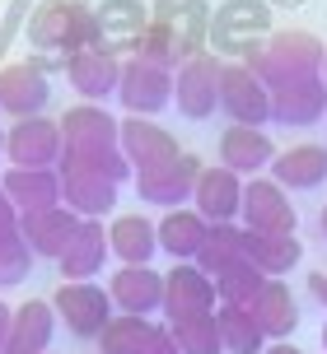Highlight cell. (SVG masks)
Segmentation results:
<instances>
[{
  "label": "cell",
  "mask_w": 327,
  "mask_h": 354,
  "mask_svg": "<svg viewBox=\"0 0 327 354\" xmlns=\"http://www.w3.org/2000/svg\"><path fill=\"white\" fill-rule=\"evenodd\" d=\"M238 61H243V66H248L267 88H276V84H285V80L323 75L327 47H323V37L309 33V28H272L267 42L248 47Z\"/></svg>",
  "instance_id": "1"
},
{
  "label": "cell",
  "mask_w": 327,
  "mask_h": 354,
  "mask_svg": "<svg viewBox=\"0 0 327 354\" xmlns=\"http://www.w3.org/2000/svg\"><path fill=\"white\" fill-rule=\"evenodd\" d=\"M98 42V19L94 5L85 0H42L28 15V47L33 56H56L71 61L75 52H85Z\"/></svg>",
  "instance_id": "2"
},
{
  "label": "cell",
  "mask_w": 327,
  "mask_h": 354,
  "mask_svg": "<svg viewBox=\"0 0 327 354\" xmlns=\"http://www.w3.org/2000/svg\"><path fill=\"white\" fill-rule=\"evenodd\" d=\"M272 37V5L267 0H224L211 15V47L215 56H243L248 47Z\"/></svg>",
  "instance_id": "3"
},
{
  "label": "cell",
  "mask_w": 327,
  "mask_h": 354,
  "mask_svg": "<svg viewBox=\"0 0 327 354\" xmlns=\"http://www.w3.org/2000/svg\"><path fill=\"white\" fill-rule=\"evenodd\" d=\"M52 308H56V317L66 322V331L80 340H98L103 326L112 322V313H117L108 289L98 280H61V289L52 294Z\"/></svg>",
  "instance_id": "4"
},
{
  "label": "cell",
  "mask_w": 327,
  "mask_h": 354,
  "mask_svg": "<svg viewBox=\"0 0 327 354\" xmlns=\"http://www.w3.org/2000/svg\"><path fill=\"white\" fill-rule=\"evenodd\" d=\"M220 71H224V61L215 52H201L192 61H182L178 71H173V103L187 122H206V117H215L220 107Z\"/></svg>",
  "instance_id": "5"
},
{
  "label": "cell",
  "mask_w": 327,
  "mask_h": 354,
  "mask_svg": "<svg viewBox=\"0 0 327 354\" xmlns=\"http://www.w3.org/2000/svg\"><path fill=\"white\" fill-rule=\"evenodd\" d=\"M61 122L56 117H24V122H10L5 131V159L10 168H56L61 163Z\"/></svg>",
  "instance_id": "6"
},
{
  "label": "cell",
  "mask_w": 327,
  "mask_h": 354,
  "mask_svg": "<svg viewBox=\"0 0 327 354\" xmlns=\"http://www.w3.org/2000/svg\"><path fill=\"white\" fill-rule=\"evenodd\" d=\"M220 112L234 126H267L272 122V88L243 61H224V71H220Z\"/></svg>",
  "instance_id": "7"
},
{
  "label": "cell",
  "mask_w": 327,
  "mask_h": 354,
  "mask_svg": "<svg viewBox=\"0 0 327 354\" xmlns=\"http://www.w3.org/2000/svg\"><path fill=\"white\" fill-rule=\"evenodd\" d=\"M117 103L127 117H159L173 103V71L150 66L141 56L122 61V84H117Z\"/></svg>",
  "instance_id": "8"
},
{
  "label": "cell",
  "mask_w": 327,
  "mask_h": 354,
  "mask_svg": "<svg viewBox=\"0 0 327 354\" xmlns=\"http://www.w3.org/2000/svg\"><path fill=\"white\" fill-rule=\"evenodd\" d=\"M238 224L248 233H294L299 229V214L290 205V192L272 182V177H248L243 182V210Z\"/></svg>",
  "instance_id": "9"
},
{
  "label": "cell",
  "mask_w": 327,
  "mask_h": 354,
  "mask_svg": "<svg viewBox=\"0 0 327 354\" xmlns=\"http://www.w3.org/2000/svg\"><path fill=\"white\" fill-rule=\"evenodd\" d=\"M52 103V75L37 71L33 61H5L0 66V112L5 117H42Z\"/></svg>",
  "instance_id": "10"
},
{
  "label": "cell",
  "mask_w": 327,
  "mask_h": 354,
  "mask_svg": "<svg viewBox=\"0 0 327 354\" xmlns=\"http://www.w3.org/2000/svg\"><path fill=\"white\" fill-rule=\"evenodd\" d=\"M215 280L201 270L197 261H173V270H164V317H201V313H215Z\"/></svg>",
  "instance_id": "11"
},
{
  "label": "cell",
  "mask_w": 327,
  "mask_h": 354,
  "mask_svg": "<svg viewBox=\"0 0 327 354\" xmlns=\"http://www.w3.org/2000/svg\"><path fill=\"white\" fill-rule=\"evenodd\" d=\"M94 19H98V42L94 47L122 56V61L136 56L141 37L150 28V10L141 0H103V5H94Z\"/></svg>",
  "instance_id": "12"
},
{
  "label": "cell",
  "mask_w": 327,
  "mask_h": 354,
  "mask_svg": "<svg viewBox=\"0 0 327 354\" xmlns=\"http://www.w3.org/2000/svg\"><path fill=\"white\" fill-rule=\"evenodd\" d=\"M201 168H206V163H201L197 154H187V149H182L173 163L150 168V173H136V196L150 201V205H164V210H178L182 201H192Z\"/></svg>",
  "instance_id": "13"
},
{
  "label": "cell",
  "mask_w": 327,
  "mask_h": 354,
  "mask_svg": "<svg viewBox=\"0 0 327 354\" xmlns=\"http://www.w3.org/2000/svg\"><path fill=\"white\" fill-rule=\"evenodd\" d=\"M243 182L248 177L229 173L224 163H206L197 177V192H192V210L206 224H234L238 210H243Z\"/></svg>",
  "instance_id": "14"
},
{
  "label": "cell",
  "mask_w": 327,
  "mask_h": 354,
  "mask_svg": "<svg viewBox=\"0 0 327 354\" xmlns=\"http://www.w3.org/2000/svg\"><path fill=\"white\" fill-rule=\"evenodd\" d=\"M117 145H122V154L131 159V168H136V173L164 168V163H173L182 154V149H178V136H173L168 126L150 122V117H122V136H117Z\"/></svg>",
  "instance_id": "15"
},
{
  "label": "cell",
  "mask_w": 327,
  "mask_h": 354,
  "mask_svg": "<svg viewBox=\"0 0 327 354\" xmlns=\"http://www.w3.org/2000/svg\"><path fill=\"white\" fill-rule=\"evenodd\" d=\"M108 299L117 313L154 317V313H164V270H154V266H117L108 280Z\"/></svg>",
  "instance_id": "16"
},
{
  "label": "cell",
  "mask_w": 327,
  "mask_h": 354,
  "mask_svg": "<svg viewBox=\"0 0 327 354\" xmlns=\"http://www.w3.org/2000/svg\"><path fill=\"white\" fill-rule=\"evenodd\" d=\"M66 80L80 93V103H108L117 98V84H122V56L103 52V47H85L66 61Z\"/></svg>",
  "instance_id": "17"
},
{
  "label": "cell",
  "mask_w": 327,
  "mask_h": 354,
  "mask_svg": "<svg viewBox=\"0 0 327 354\" xmlns=\"http://www.w3.org/2000/svg\"><path fill=\"white\" fill-rule=\"evenodd\" d=\"M150 15L173 33L182 61L211 52V5L206 0H159V5H150Z\"/></svg>",
  "instance_id": "18"
},
{
  "label": "cell",
  "mask_w": 327,
  "mask_h": 354,
  "mask_svg": "<svg viewBox=\"0 0 327 354\" xmlns=\"http://www.w3.org/2000/svg\"><path fill=\"white\" fill-rule=\"evenodd\" d=\"M281 154L276 140L267 136V126H224L220 131V163L238 177H262L272 168V159Z\"/></svg>",
  "instance_id": "19"
},
{
  "label": "cell",
  "mask_w": 327,
  "mask_h": 354,
  "mask_svg": "<svg viewBox=\"0 0 327 354\" xmlns=\"http://www.w3.org/2000/svg\"><path fill=\"white\" fill-rule=\"evenodd\" d=\"M327 117V84L323 75L285 80L272 88V122L276 126H318Z\"/></svg>",
  "instance_id": "20"
},
{
  "label": "cell",
  "mask_w": 327,
  "mask_h": 354,
  "mask_svg": "<svg viewBox=\"0 0 327 354\" xmlns=\"http://www.w3.org/2000/svg\"><path fill=\"white\" fill-rule=\"evenodd\" d=\"M56 122H61L66 149H98V145H117L122 136V117H112L103 103H75Z\"/></svg>",
  "instance_id": "21"
},
{
  "label": "cell",
  "mask_w": 327,
  "mask_h": 354,
  "mask_svg": "<svg viewBox=\"0 0 327 354\" xmlns=\"http://www.w3.org/2000/svg\"><path fill=\"white\" fill-rule=\"evenodd\" d=\"M61 173V205L66 210H75L80 219H103V214L117 205V182H108V177L98 173H85V168H56Z\"/></svg>",
  "instance_id": "22"
},
{
  "label": "cell",
  "mask_w": 327,
  "mask_h": 354,
  "mask_svg": "<svg viewBox=\"0 0 327 354\" xmlns=\"http://www.w3.org/2000/svg\"><path fill=\"white\" fill-rule=\"evenodd\" d=\"M80 229V214L66 210V205H52V210H33V214H19V233L24 243L33 248V257H47V261H61L66 243Z\"/></svg>",
  "instance_id": "23"
},
{
  "label": "cell",
  "mask_w": 327,
  "mask_h": 354,
  "mask_svg": "<svg viewBox=\"0 0 327 354\" xmlns=\"http://www.w3.org/2000/svg\"><path fill=\"white\" fill-rule=\"evenodd\" d=\"M108 229H103V219H80V229H75V238L66 243V252H61V261H56V270H61V280H94L103 266H108Z\"/></svg>",
  "instance_id": "24"
},
{
  "label": "cell",
  "mask_w": 327,
  "mask_h": 354,
  "mask_svg": "<svg viewBox=\"0 0 327 354\" xmlns=\"http://www.w3.org/2000/svg\"><path fill=\"white\" fill-rule=\"evenodd\" d=\"M0 192L15 201L19 214L52 210V205H61V173L56 168H5Z\"/></svg>",
  "instance_id": "25"
},
{
  "label": "cell",
  "mask_w": 327,
  "mask_h": 354,
  "mask_svg": "<svg viewBox=\"0 0 327 354\" xmlns=\"http://www.w3.org/2000/svg\"><path fill=\"white\" fill-rule=\"evenodd\" d=\"M272 182H281L285 192H318L327 182V145H290L272 159Z\"/></svg>",
  "instance_id": "26"
},
{
  "label": "cell",
  "mask_w": 327,
  "mask_h": 354,
  "mask_svg": "<svg viewBox=\"0 0 327 354\" xmlns=\"http://www.w3.org/2000/svg\"><path fill=\"white\" fill-rule=\"evenodd\" d=\"M56 308L47 299H28L15 303V322H10V345L5 354H47L56 336Z\"/></svg>",
  "instance_id": "27"
},
{
  "label": "cell",
  "mask_w": 327,
  "mask_h": 354,
  "mask_svg": "<svg viewBox=\"0 0 327 354\" xmlns=\"http://www.w3.org/2000/svg\"><path fill=\"white\" fill-rule=\"evenodd\" d=\"M108 252L122 266H150L159 252V229L145 214H117L108 224Z\"/></svg>",
  "instance_id": "28"
},
{
  "label": "cell",
  "mask_w": 327,
  "mask_h": 354,
  "mask_svg": "<svg viewBox=\"0 0 327 354\" xmlns=\"http://www.w3.org/2000/svg\"><path fill=\"white\" fill-rule=\"evenodd\" d=\"M253 322L262 326V336L267 340H290L294 326H299V303H294L290 284L285 280H267L262 284V294L253 299Z\"/></svg>",
  "instance_id": "29"
},
{
  "label": "cell",
  "mask_w": 327,
  "mask_h": 354,
  "mask_svg": "<svg viewBox=\"0 0 327 354\" xmlns=\"http://www.w3.org/2000/svg\"><path fill=\"white\" fill-rule=\"evenodd\" d=\"M154 229H159V252H168L173 261H197L211 224H206L192 205H178V210H164V219Z\"/></svg>",
  "instance_id": "30"
},
{
  "label": "cell",
  "mask_w": 327,
  "mask_h": 354,
  "mask_svg": "<svg viewBox=\"0 0 327 354\" xmlns=\"http://www.w3.org/2000/svg\"><path fill=\"white\" fill-rule=\"evenodd\" d=\"M248 261L262 275L285 280V270L304 261V243H299V233H248Z\"/></svg>",
  "instance_id": "31"
},
{
  "label": "cell",
  "mask_w": 327,
  "mask_h": 354,
  "mask_svg": "<svg viewBox=\"0 0 327 354\" xmlns=\"http://www.w3.org/2000/svg\"><path fill=\"white\" fill-rule=\"evenodd\" d=\"M238 261H248V229L238 219L234 224H211V233H206V243L197 252V266L215 280V275H224Z\"/></svg>",
  "instance_id": "32"
},
{
  "label": "cell",
  "mask_w": 327,
  "mask_h": 354,
  "mask_svg": "<svg viewBox=\"0 0 327 354\" xmlns=\"http://www.w3.org/2000/svg\"><path fill=\"white\" fill-rule=\"evenodd\" d=\"M215 326H220V345L224 354H262L272 340L262 336V326L253 322L248 308H234V303H220L215 308Z\"/></svg>",
  "instance_id": "33"
},
{
  "label": "cell",
  "mask_w": 327,
  "mask_h": 354,
  "mask_svg": "<svg viewBox=\"0 0 327 354\" xmlns=\"http://www.w3.org/2000/svg\"><path fill=\"white\" fill-rule=\"evenodd\" d=\"M154 331H159V322L131 317V313H112V322L103 326V336H98V354H145Z\"/></svg>",
  "instance_id": "34"
},
{
  "label": "cell",
  "mask_w": 327,
  "mask_h": 354,
  "mask_svg": "<svg viewBox=\"0 0 327 354\" xmlns=\"http://www.w3.org/2000/svg\"><path fill=\"white\" fill-rule=\"evenodd\" d=\"M61 163L66 168H85V173H98L108 177V182H127V177H136V168H131V159L122 154V145H98V149H61ZM56 163V168H61Z\"/></svg>",
  "instance_id": "35"
},
{
  "label": "cell",
  "mask_w": 327,
  "mask_h": 354,
  "mask_svg": "<svg viewBox=\"0 0 327 354\" xmlns=\"http://www.w3.org/2000/svg\"><path fill=\"white\" fill-rule=\"evenodd\" d=\"M168 336H173V345H178L182 354H224V345H220V326H215V313L168 322Z\"/></svg>",
  "instance_id": "36"
},
{
  "label": "cell",
  "mask_w": 327,
  "mask_h": 354,
  "mask_svg": "<svg viewBox=\"0 0 327 354\" xmlns=\"http://www.w3.org/2000/svg\"><path fill=\"white\" fill-rule=\"evenodd\" d=\"M272 280V275H262L253 261H238L229 266L224 275H215V294L220 303H234V308H253V299L262 294V284Z\"/></svg>",
  "instance_id": "37"
},
{
  "label": "cell",
  "mask_w": 327,
  "mask_h": 354,
  "mask_svg": "<svg viewBox=\"0 0 327 354\" xmlns=\"http://www.w3.org/2000/svg\"><path fill=\"white\" fill-rule=\"evenodd\" d=\"M33 248L24 243V233H10V238H0V289H15L33 275Z\"/></svg>",
  "instance_id": "38"
},
{
  "label": "cell",
  "mask_w": 327,
  "mask_h": 354,
  "mask_svg": "<svg viewBox=\"0 0 327 354\" xmlns=\"http://www.w3.org/2000/svg\"><path fill=\"white\" fill-rule=\"evenodd\" d=\"M10 233H19V210H15V201L0 192V238H10Z\"/></svg>",
  "instance_id": "39"
},
{
  "label": "cell",
  "mask_w": 327,
  "mask_h": 354,
  "mask_svg": "<svg viewBox=\"0 0 327 354\" xmlns=\"http://www.w3.org/2000/svg\"><path fill=\"white\" fill-rule=\"evenodd\" d=\"M145 354H182L178 345H173V336H168V322H164L159 331L150 336V345H145Z\"/></svg>",
  "instance_id": "40"
},
{
  "label": "cell",
  "mask_w": 327,
  "mask_h": 354,
  "mask_svg": "<svg viewBox=\"0 0 327 354\" xmlns=\"http://www.w3.org/2000/svg\"><path fill=\"white\" fill-rule=\"evenodd\" d=\"M10 322H15V308L0 303V354H5V345H10Z\"/></svg>",
  "instance_id": "41"
},
{
  "label": "cell",
  "mask_w": 327,
  "mask_h": 354,
  "mask_svg": "<svg viewBox=\"0 0 327 354\" xmlns=\"http://www.w3.org/2000/svg\"><path fill=\"white\" fill-rule=\"evenodd\" d=\"M309 294L327 308V275H323V270H313V275H309Z\"/></svg>",
  "instance_id": "42"
},
{
  "label": "cell",
  "mask_w": 327,
  "mask_h": 354,
  "mask_svg": "<svg viewBox=\"0 0 327 354\" xmlns=\"http://www.w3.org/2000/svg\"><path fill=\"white\" fill-rule=\"evenodd\" d=\"M262 354H304V350H299V345H285V340H276V345H267Z\"/></svg>",
  "instance_id": "43"
},
{
  "label": "cell",
  "mask_w": 327,
  "mask_h": 354,
  "mask_svg": "<svg viewBox=\"0 0 327 354\" xmlns=\"http://www.w3.org/2000/svg\"><path fill=\"white\" fill-rule=\"evenodd\" d=\"M318 229H323V238H327V205L318 210Z\"/></svg>",
  "instance_id": "44"
},
{
  "label": "cell",
  "mask_w": 327,
  "mask_h": 354,
  "mask_svg": "<svg viewBox=\"0 0 327 354\" xmlns=\"http://www.w3.org/2000/svg\"><path fill=\"white\" fill-rule=\"evenodd\" d=\"M267 5H299V0H267Z\"/></svg>",
  "instance_id": "45"
},
{
  "label": "cell",
  "mask_w": 327,
  "mask_h": 354,
  "mask_svg": "<svg viewBox=\"0 0 327 354\" xmlns=\"http://www.w3.org/2000/svg\"><path fill=\"white\" fill-rule=\"evenodd\" d=\"M0 154H5V126H0Z\"/></svg>",
  "instance_id": "46"
},
{
  "label": "cell",
  "mask_w": 327,
  "mask_h": 354,
  "mask_svg": "<svg viewBox=\"0 0 327 354\" xmlns=\"http://www.w3.org/2000/svg\"><path fill=\"white\" fill-rule=\"evenodd\" d=\"M323 350H327V322H323Z\"/></svg>",
  "instance_id": "47"
},
{
  "label": "cell",
  "mask_w": 327,
  "mask_h": 354,
  "mask_svg": "<svg viewBox=\"0 0 327 354\" xmlns=\"http://www.w3.org/2000/svg\"><path fill=\"white\" fill-rule=\"evenodd\" d=\"M323 84H327V61H323Z\"/></svg>",
  "instance_id": "48"
},
{
  "label": "cell",
  "mask_w": 327,
  "mask_h": 354,
  "mask_svg": "<svg viewBox=\"0 0 327 354\" xmlns=\"http://www.w3.org/2000/svg\"><path fill=\"white\" fill-rule=\"evenodd\" d=\"M0 19H5V5H0Z\"/></svg>",
  "instance_id": "49"
},
{
  "label": "cell",
  "mask_w": 327,
  "mask_h": 354,
  "mask_svg": "<svg viewBox=\"0 0 327 354\" xmlns=\"http://www.w3.org/2000/svg\"><path fill=\"white\" fill-rule=\"evenodd\" d=\"M47 354H56V350H47Z\"/></svg>",
  "instance_id": "50"
},
{
  "label": "cell",
  "mask_w": 327,
  "mask_h": 354,
  "mask_svg": "<svg viewBox=\"0 0 327 354\" xmlns=\"http://www.w3.org/2000/svg\"><path fill=\"white\" fill-rule=\"evenodd\" d=\"M94 354H98V350H94Z\"/></svg>",
  "instance_id": "51"
},
{
  "label": "cell",
  "mask_w": 327,
  "mask_h": 354,
  "mask_svg": "<svg viewBox=\"0 0 327 354\" xmlns=\"http://www.w3.org/2000/svg\"><path fill=\"white\" fill-rule=\"evenodd\" d=\"M323 354H327V350H323Z\"/></svg>",
  "instance_id": "52"
}]
</instances>
